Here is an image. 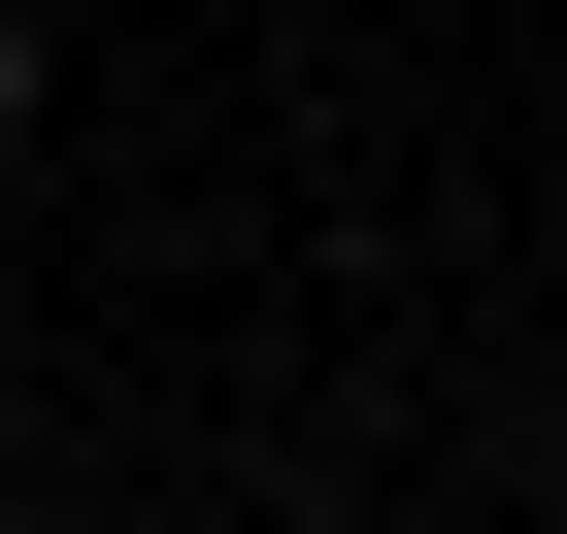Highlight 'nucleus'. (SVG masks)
Masks as SVG:
<instances>
[{"instance_id": "obj_1", "label": "nucleus", "mask_w": 567, "mask_h": 534, "mask_svg": "<svg viewBox=\"0 0 567 534\" xmlns=\"http://www.w3.org/2000/svg\"><path fill=\"white\" fill-rule=\"evenodd\" d=\"M0 134H34V34H0Z\"/></svg>"}]
</instances>
